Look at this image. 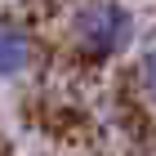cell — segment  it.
Here are the masks:
<instances>
[{
    "mask_svg": "<svg viewBox=\"0 0 156 156\" xmlns=\"http://www.w3.org/2000/svg\"><path fill=\"white\" fill-rule=\"evenodd\" d=\"M129 31H134V18L116 0H94L76 18V40L89 54H116V49H125L129 45Z\"/></svg>",
    "mask_w": 156,
    "mask_h": 156,
    "instance_id": "obj_1",
    "label": "cell"
},
{
    "mask_svg": "<svg viewBox=\"0 0 156 156\" xmlns=\"http://www.w3.org/2000/svg\"><path fill=\"white\" fill-rule=\"evenodd\" d=\"M31 62V40H27L23 27L0 23V76H18Z\"/></svg>",
    "mask_w": 156,
    "mask_h": 156,
    "instance_id": "obj_2",
    "label": "cell"
}]
</instances>
